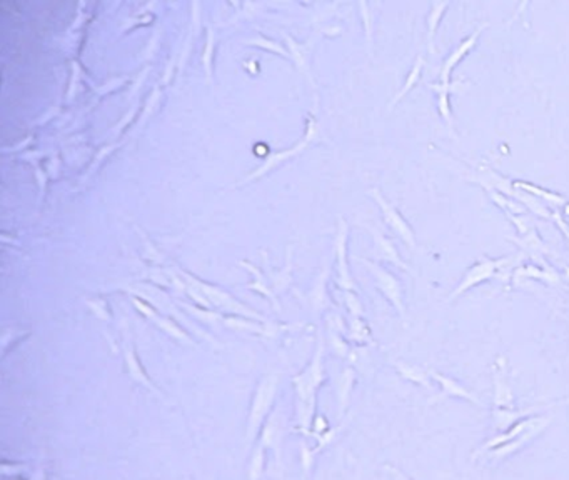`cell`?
Here are the masks:
<instances>
[{
  "instance_id": "24",
  "label": "cell",
  "mask_w": 569,
  "mask_h": 480,
  "mask_svg": "<svg viewBox=\"0 0 569 480\" xmlns=\"http://www.w3.org/2000/svg\"><path fill=\"white\" fill-rule=\"evenodd\" d=\"M154 323L159 328H161L162 332H166V334L171 337V339H174L176 342H179L182 345H191V347H196V345H197L196 340H194L192 337L189 335V332L184 330V328L176 322V319L169 317V315L159 314V317L154 320Z\"/></svg>"
},
{
  "instance_id": "25",
  "label": "cell",
  "mask_w": 569,
  "mask_h": 480,
  "mask_svg": "<svg viewBox=\"0 0 569 480\" xmlns=\"http://www.w3.org/2000/svg\"><path fill=\"white\" fill-rule=\"evenodd\" d=\"M293 250L294 246H288V255H286V267L279 272H274L271 269H267L269 275H271V287L274 290L276 296H279L281 292H284L286 289L289 287L290 282H293Z\"/></svg>"
},
{
  "instance_id": "36",
  "label": "cell",
  "mask_w": 569,
  "mask_h": 480,
  "mask_svg": "<svg viewBox=\"0 0 569 480\" xmlns=\"http://www.w3.org/2000/svg\"><path fill=\"white\" fill-rule=\"evenodd\" d=\"M130 301H132L134 307H136L139 312L144 315L147 320H153V322H154V320L159 317L157 309L150 305L147 301H144V298H141L139 296H130Z\"/></svg>"
},
{
  "instance_id": "15",
  "label": "cell",
  "mask_w": 569,
  "mask_h": 480,
  "mask_svg": "<svg viewBox=\"0 0 569 480\" xmlns=\"http://www.w3.org/2000/svg\"><path fill=\"white\" fill-rule=\"evenodd\" d=\"M282 35H284L286 47H288L289 50L290 61L294 62V65H296V69L299 70V72H301L307 79V82H309L313 87H315L313 69H311V57H313L314 39H311L309 42H299L294 39L293 35H289V33H286V32H282Z\"/></svg>"
},
{
  "instance_id": "1",
  "label": "cell",
  "mask_w": 569,
  "mask_h": 480,
  "mask_svg": "<svg viewBox=\"0 0 569 480\" xmlns=\"http://www.w3.org/2000/svg\"><path fill=\"white\" fill-rule=\"evenodd\" d=\"M324 355H326V340H324L322 334H319L313 359L309 360V364L301 372L290 377V382L294 385V392H296V412L299 427H301L302 432L313 431L315 406H318V390L327 381Z\"/></svg>"
},
{
  "instance_id": "32",
  "label": "cell",
  "mask_w": 569,
  "mask_h": 480,
  "mask_svg": "<svg viewBox=\"0 0 569 480\" xmlns=\"http://www.w3.org/2000/svg\"><path fill=\"white\" fill-rule=\"evenodd\" d=\"M359 12L362 17V24H364V31H366V42H368V52L369 56H373V24H374V17L369 10V3L368 2H359Z\"/></svg>"
},
{
  "instance_id": "2",
  "label": "cell",
  "mask_w": 569,
  "mask_h": 480,
  "mask_svg": "<svg viewBox=\"0 0 569 480\" xmlns=\"http://www.w3.org/2000/svg\"><path fill=\"white\" fill-rule=\"evenodd\" d=\"M522 257H526L522 252H520V255H508L501 257V259H491V257L484 255L479 257L478 262H474L467 269L462 279L459 280L458 287L451 292L448 302H453L454 298H458L469 289H473L486 280L499 279L504 284H508L509 280H513V273L516 271V267L521 265Z\"/></svg>"
},
{
  "instance_id": "37",
  "label": "cell",
  "mask_w": 569,
  "mask_h": 480,
  "mask_svg": "<svg viewBox=\"0 0 569 480\" xmlns=\"http://www.w3.org/2000/svg\"><path fill=\"white\" fill-rule=\"evenodd\" d=\"M87 305L91 307V310L94 312L97 319L111 320V310H109V304L105 298L97 297L94 301H87Z\"/></svg>"
},
{
  "instance_id": "13",
  "label": "cell",
  "mask_w": 569,
  "mask_h": 480,
  "mask_svg": "<svg viewBox=\"0 0 569 480\" xmlns=\"http://www.w3.org/2000/svg\"><path fill=\"white\" fill-rule=\"evenodd\" d=\"M122 351H124V362H125V370H127L130 381L136 382V384H141L146 389H149L154 395H157L159 399H164V395L161 390L155 387L153 382V378L149 377L147 370L142 365L141 359H139V353L136 351V345L130 342L129 337H125L124 345H122Z\"/></svg>"
},
{
  "instance_id": "28",
  "label": "cell",
  "mask_w": 569,
  "mask_h": 480,
  "mask_svg": "<svg viewBox=\"0 0 569 480\" xmlns=\"http://www.w3.org/2000/svg\"><path fill=\"white\" fill-rule=\"evenodd\" d=\"M265 452L267 449L264 447L260 442H256L254 449H252L251 461H249L247 467V480H260L265 470Z\"/></svg>"
},
{
  "instance_id": "3",
  "label": "cell",
  "mask_w": 569,
  "mask_h": 480,
  "mask_svg": "<svg viewBox=\"0 0 569 480\" xmlns=\"http://www.w3.org/2000/svg\"><path fill=\"white\" fill-rule=\"evenodd\" d=\"M277 390H279V376L276 372L265 374L257 382L254 392H252L251 406L247 412L246 422V444L252 445L259 439V433L263 431L265 420L272 414L274 403H276Z\"/></svg>"
},
{
  "instance_id": "7",
  "label": "cell",
  "mask_w": 569,
  "mask_h": 480,
  "mask_svg": "<svg viewBox=\"0 0 569 480\" xmlns=\"http://www.w3.org/2000/svg\"><path fill=\"white\" fill-rule=\"evenodd\" d=\"M368 193L371 195V199L377 204L379 210H381L382 218H384V224L389 227L393 232L398 235L399 239L403 240L404 243L409 248H416V234L412 230V227L406 218L403 217V214L399 212V209L396 207L391 200L386 199V195L382 193V191L379 187L369 189Z\"/></svg>"
},
{
  "instance_id": "6",
  "label": "cell",
  "mask_w": 569,
  "mask_h": 480,
  "mask_svg": "<svg viewBox=\"0 0 569 480\" xmlns=\"http://www.w3.org/2000/svg\"><path fill=\"white\" fill-rule=\"evenodd\" d=\"M357 262H361L362 265H366V269L373 273L374 282H376V287L379 289V292L382 294L387 298L391 305L394 307L396 312H398L399 319L403 322H406L407 312H406V304H404V289L401 280L394 275L393 272L387 271L386 267H382L381 264L376 262V260H369L364 259V257H357Z\"/></svg>"
},
{
  "instance_id": "26",
  "label": "cell",
  "mask_w": 569,
  "mask_h": 480,
  "mask_svg": "<svg viewBox=\"0 0 569 480\" xmlns=\"http://www.w3.org/2000/svg\"><path fill=\"white\" fill-rule=\"evenodd\" d=\"M354 384H356V370L352 367H345L343 376L339 378V387H337V397H339V414L344 415L345 408L349 406Z\"/></svg>"
},
{
  "instance_id": "18",
  "label": "cell",
  "mask_w": 569,
  "mask_h": 480,
  "mask_svg": "<svg viewBox=\"0 0 569 480\" xmlns=\"http://www.w3.org/2000/svg\"><path fill=\"white\" fill-rule=\"evenodd\" d=\"M329 275H331V264L329 260H324L321 271L314 279V284L311 285L309 292L306 296V302L311 305L314 312H322L327 307H331V297L327 294Z\"/></svg>"
},
{
  "instance_id": "4",
  "label": "cell",
  "mask_w": 569,
  "mask_h": 480,
  "mask_svg": "<svg viewBox=\"0 0 569 480\" xmlns=\"http://www.w3.org/2000/svg\"><path fill=\"white\" fill-rule=\"evenodd\" d=\"M179 275L182 277L185 282H191V284L197 285V287L202 290V294L208 297V301L212 304V307L226 310L229 315H241V317L254 319L257 320V322H265V319L263 317V315L257 314L256 310H252L251 307L244 304V302L237 301V298H235L233 294L229 292V290L221 287V285L210 284V282L202 280L197 275H194V273L182 271V269H179Z\"/></svg>"
},
{
  "instance_id": "17",
  "label": "cell",
  "mask_w": 569,
  "mask_h": 480,
  "mask_svg": "<svg viewBox=\"0 0 569 480\" xmlns=\"http://www.w3.org/2000/svg\"><path fill=\"white\" fill-rule=\"evenodd\" d=\"M429 374H431L432 381H436L441 387V394L436 395V400H432V402H439L441 399L456 397V399H461V400H467V402L474 403V406H478V407H484L483 400L479 399L474 392H471L467 387L462 385L461 382H458L456 378L446 376V374L437 372V370H429Z\"/></svg>"
},
{
  "instance_id": "29",
  "label": "cell",
  "mask_w": 569,
  "mask_h": 480,
  "mask_svg": "<svg viewBox=\"0 0 569 480\" xmlns=\"http://www.w3.org/2000/svg\"><path fill=\"white\" fill-rule=\"evenodd\" d=\"M214 50H216V32H214L212 27H208L204 54H202V64H204L205 75H208V80L210 83H212L214 79Z\"/></svg>"
},
{
  "instance_id": "31",
  "label": "cell",
  "mask_w": 569,
  "mask_h": 480,
  "mask_svg": "<svg viewBox=\"0 0 569 480\" xmlns=\"http://www.w3.org/2000/svg\"><path fill=\"white\" fill-rule=\"evenodd\" d=\"M429 88H432L437 95L439 94H462L469 88V83L465 80H451V82H439V83H428Z\"/></svg>"
},
{
  "instance_id": "23",
  "label": "cell",
  "mask_w": 569,
  "mask_h": 480,
  "mask_svg": "<svg viewBox=\"0 0 569 480\" xmlns=\"http://www.w3.org/2000/svg\"><path fill=\"white\" fill-rule=\"evenodd\" d=\"M394 367L398 370L399 376L406 378L409 382H412V384L423 385L426 389H431L432 387L431 374H429V370H424L421 365L409 364V362L404 360H394Z\"/></svg>"
},
{
  "instance_id": "21",
  "label": "cell",
  "mask_w": 569,
  "mask_h": 480,
  "mask_svg": "<svg viewBox=\"0 0 569 480\" xmlns=\"http://www.w3.org/2000/svg\"><path fill=\"white\" fill-rule=\"evenodd\" d=\"M424 65H426V58H424L423 54H419V56L416 57V61H414V64H412L411 70H409V74H407L406 80H404L403 87L399 88L398 94H396V95L393 97V99H391L389 105H387V111H389V112L393 111L396 105L401 102L404 97H406V95L409 94V92H411L412 88H414V87L417 86V82H419L421 77H423V69H424Z\"/></svg>"
},
{
  "instance_id": "11",
  "label": "cell",
  "mask_w": 569,
  "mask_h": 480,
  "mask_svg": "<svg viewBox=\"0 0 569 480\" xmlns=\"http://www.w3.org/2000/svg\"><path fill=\"white\" fill-rule=\"evenodd\" d=\"M563 403H569V399L559 400V402L538 403V406H531L528 408H492V427H494V431L499 433L506 432L509 427H513L514 424L520 422V420L533 417V414H536V412H543L547 410V408L563 406Z\"/></svg>"
},
{
  "instance_id": "12",
  "label": "cell",
  "mask_w": 569,
  "mask_h": 480,
  "mask_svg": "<svg viewBox=\"0 0 569 480\" xmlns=\"http://www.w3.org/2000/svg\"><path fill=\"white\" fill-rule=\"evenodd\" d=\"M492 384H494V408H516L514 407V392L508 381V360L504 355H497L492 365Z\"/></svg>"
},
{
  "instance_id": "14",
  "label": "cell",
  "mask_w": 569,
  "mask_h": 480,
  "mask_svg": "<svg viewBox=\"0 0 569 480\" xmlns=\"http://www.w3.org/2000/svg\"><path fill=\"white\" fill-rule=\"evenodd\" d=\"M508 240H511L513 243H516V246L521 248L522 254L533 260V264H538L539 267H546V265L549 264L546 260V257L553 254V250L546 246V242L543 240L541 235H539L536 227L531 229L528 234H524V235L516 234V235H513V237H508Z\"/></svg>"
},
{
  "instance_id": "35",
  "label": "cell",
  "mask_w": 569,
  "mask_h": 480,
  "mask_svg": "<svg viewBox=\"0 0 569 480\" xmlns=\"http://www.w3.org/2000/svg\"><path fill=\"white\" fill-rule=\"evenodd\" d=\"M506 217H508L509 222L516 227L517 235H524V234H528L531 229H534V224L531 222V218L526 216V214H522V216H516V214H506Z\"/></svg>"
},
{
  "instance_id": "16",
  "label": "cell",
  "mask_w": 569,
  "mask_h": 480,
  "mask_svg": "<svg viewBox=\"0 0 569 480\" xmlns=\"http://www.w3.org/2000/svg\"><path fill=\"white\" fill-rule=\"evenodd\" d=\"M488 25H489V24H486V22L479 25V27L476 29L474 32H471L469 35L466 37V39H462V40L459 42V44L456 45V47L453 49V52H451L449 56L446 57V61L442 62V65H441L439 82H451V75H453V70L456 69V65L459 64V62H461L462 58H465V57L467 56V54H469L471 50L474 49V45L478 44L479 37H481L483 31L488 27Z\"/></svg>"
},
{
  "instance_id": "42",
  "label": "cell",
  "mask_w": 569,
  "mask_h": 480,
  "mask_svg": "<svg viewBox=\"0 0 569 480\" xmlns=\"http://www.w3.org/2000/svg\"><path fill=\"white\" fill-rule=\"evenodd\" d=\"M566 277H568V280H569V267L566 269Z\"/></svg>"
},
{
  "instance_id": "8",
  "label": "cell",
  "mask_w": 569,
  "mask_h": 480,
  "mask_svg": "<svg viewBox=\"0 0 569 480\" xmlns=\"http://www.w3.org/2000/svg\"><path fill=\"white\" fill-rule=\"evenodd\" d=\"M348 246H349V224L345 218L339 217L334 234V257H336V271H337V287L341 290H348V292H357L359 294V287H357L356 280L349 267L348 260Z\"/></svg>"
},
{
  "instance_id": "27",
  "label": "cell",
  "mask_w": 569,
  "mask_h": 480,
  "mask_svg": "<svg viewBox=\"0 0 569 480\" xmlns=\"http://www.w3.org/2000/svg\"><path fill=\"white\" fill-rule=\"evenodd\" d=\"M244 44L251 45V47L265 50V52L276 54V56H281V57H284V58H290L288 47H284V45L281 44V42L274 40V39H271V37L263 35V33H257L256 37H252V39H247L246 42H244Z\"/></svg>"
},
{
  "instance_id": "20",
  "label": "cell",
  "mask_w": 569,
  "mask_h": 480,
  "mask_svg": "<svg viewBox=\"0 0 569 480\" xmlns=\"http://www.w3.org/2000/svg\"><path fill=\"white\" fill-rule=\"evenodd\" d=\"M513 184H514V187L520 189V191L528 192L531 193V195L536 197V199L545 202V204L553 205L556 210L566 207V205L569 204L566 197H563L561 193L549 191V189H545V187H539V185L528 182V180H513Z\"/></svg>"
},
{
  "instance_id": "10",
  "label": "cell",
  "mask_w": 569,
  "mask_h": 480,
  "mask_svg": "<svg viewBox=\"0 0 569 480\" xmlns=\"http://www.w3.org/2000/svg\"><path fill=\"white\" fill-rule=\"evenodd\" d=\"M362 227H364V229L371 234V237H373V254H374V259H376V262L377 260H384V262L393 264L404 272L412 273V269L409 267L406 262H404L393 240L387 237V235L382 232L381 229H377V227L373 224H362Z\"/></svg>"
},
{
  "instance_id": "41",
  "label": "cell",
  "mask_w": 569,
  "mask_h": 480,
  "mask_svg": "<svg viewBox=\"0 0 569 480\" xmlns=\"http://www.w3.org/2000/svg\"><path fill=\"white\" fill-rule=\"evenodd\" d=\"M563 317H564V319H566V322H568V327H569V312H564V314H563Z\"/></svg>"
},
{
  "instance_id": "33",
  "label": "cell",
  "mask_w": 569,
  "mask_h": 480,
  "mask_svg": "<svg viewBox=\"0 0 569 480\" xmlns=\"http://www.w3.org/2000/svg\"><path fill=\"white\" fill-rule=\"evenodd\" d=\"M437 112H439L441 119L444 120V124L448 125L451 132H454V115L453 109H451V100L448 94L437 95Z\"/></svg>"
},
{
  "instance_id": "22",
  "label": "cell",
  "mask_w": 569,
  "mask_h": 480,
  "mask_svg": "<svg viewBox=\"0 0 569 480\" xmlns=\"http://www.w3.org/2000/svg\"><path fill=\"white\" fill-rule=\"evenodd\" d=\"M449 2L448 0H434L429 8L428 17H426V25H428V35H426V45H428L429 54H434V39H436L437 27H439L444 12L448 10Z\"/></svg>"
},
{
  "instance_id": "30",
  "label": "cell",
  "mask_w": 569,
  "mask_h": 480,
  "mask_svg": "<svg viewBox=\"0 0 569 480\" xmlns=\"http://www.w3.org/2000/svg\"><path fill=\"white\" fill-rule=\"evenodd\" d=\"M349 337L357 344L371 342V330L366 323L364 317H351L349 319Z\"/></svg>"
},
{
  "instance_id": "9",
  "label": "cell",
  "mask_w": 569,
  "mask_h": 480,
  "mask_svg": "<svg viewBox=\"0 0 569 480\" xmlns=\"http://www.w3.org/2000/svg\"><path fill=\"white\" fill-rule=\"evenodd\" d=\"M551 422H553V417L551 415H533L531 417V422L528 425V429H526L521 435H517L516 439L508 442V444L499 445V447L489 450L486 456L489 458H492V461H501V458H506V457L513 456V454L520 452V450L524 449L529 442H533L534 439H536L539 433L545 432L546 429L549 427Z\"/></svg>"
},
{
  "instance_id": "39",
  "label": "cell",
  "mask_w": 569,
  "mask_h": 480,
  "mask_svg": "<svg viewBox=\"0 0 569 480\" xmlns=\"http://www.w3.org/2000/svg\"><path fill=\"white\" fill-rule=\"evenodd\" d=\"M553 222H556V225L559 227V230H561V232L564 234V237L569 240V225H568V222L564 221V217L561 216V214H559V210H556V212H554Z\"/></svg>"
},
{
  "instance_id": "5",
  "label": "cell",
  "mask_w": 569,
  "mask_h": 480,
  "mask_svg": "<svg viewBox=\"0 0 569 480\" xmlns=\"http://www.w3.org/2000/svg\"><path fill=\"white\" fill-rule=\"evenodd\" d=\"M315 137H318V124H315L314 117H311L304 136L299 138L296 145L289 147V149L279 150V152H272L271 155H269V157L264 159V162L260 163V166L257 167L256 170H252L251 174L244 177L241 182L235 184V187H241V185H246L249 182H254V180L263 179V177L271 174L272 170H276L277 167L282 166V163L289 162V160L297 159L299 155H301L302 152H304V150H307L311 145L314 144Z\"/></svg>"
},
{
  "instance_id": "38",
  "label": "cell",
  "mask_w": 569,
  "mask_h": 480,
  "mask_svg": "<svg viewBox=\"0 0 569 480\" xmlns=\"http://www.w3.org/2000/svg\"><path fill=\"white\" fill-rule=\"evenodd\" d=\"M315 450H311L304 442H301V458H302V470H304V477L307 472L311 470V467L314 464V457H315Z\"/></svg>"
},
{
  "instance_id": "34",
  "label": "cell",
  "mask_w": 569,
  "mask_h": 480,
  "mask_svg": "<svg viewBox=\"0 0 569 480\" xmlns=\"http://www.w3.org/2000/svg\"><path fill=\"white\" fill-rule=\"evenodd\" d=\"M343 298L351 317H364V307H362V302L359 296H357V292H348V290H344Z\"/></svg>"
},
{
  "instance_id": "19",
  "label": "cell",
  "mask_w": 569,
  "mask_h": 480,
  "mask_svg": "<svg viewBox=\"0 0 569 480\" xmlns=\"http://www.w3.org/2000/svg\"><path fill=\"white\" fill-rule=\"evenodd\" d=\"M239 265L246 267L252 275V282L251 284H247V289L254 290V292L264 296L274 305V309L279 312V301H277V296L274 294V290L271 287V282H267V275H265V273L260 271L259 267H256V265L247 262V260H242V262H239Z\"/></svg>"
},
{
  "instance_id": "40",
  "label": "cell",
  "mask_w": 569,
  "mask_h": 480,
  "mask_svg": "<svg viewBox=\"0 0 569 480\" xmlns=\"http://www.w3.org/2000/svg\"><path fill=\"white\" fill-rule=\"evenodd\" d=\"M384 469H386L387 472H389L391 475H393L394 480H411V479L407 477L406 474L401 472V470H399L398 467H394V465H384Z\"/></svg>"
}]
</instances>
